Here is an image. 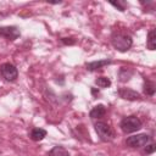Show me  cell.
I'll use <instances>...</instances> for the list:
<instances>
[{"label": "cell", "mask_w": 156, "mask_h": 156, "mask_svg": "<svg viewBox=\"0 0 156 156\" xmlns=\"http://www.w3.org/2000/svg\"><path fill=\"white\" fill-rule=\"evenodd\" d=\"M118 95L124 99V100H129V101H135V100H140V94L136 93L133 89L129 88H121L118 90Z\"/></svg>", "instance_id": "7"}, {"label": "cell", "mask_w": 156, "mask_h": 156, "mask_svg": "<svg viewBox=\"0 0 156 156\" xmlns=\"http://www.w3.org/2000/svg\"><path fill=\"white\" fill-rule=\"evenodd\" d=\"M146 46L149 50H155L156 49V33L155 29H151L147 34V40H146Z\"/></svg>", "instance_id": "11"}, {"label": "cell", "mask_w": 156, "mask_h": 156, "mask_svg": "<svg viewBox=\"0 0 156 156\" xmlns=\"http://www.w3.org/2000/svg\"><path fill=\"white\" fill-rule=\"evenodd\" d=\"M0 37H4L7 40H15L20 37V30L17 27L13 26L0 27Z\"/></svg>", "instance_id": "6"}, {"label": "cell", "mask_w": 156, "mask_h": 156, "mask_svg": "<svg viewBox=\"0 0 156 156\" xmlns=\"http://www.w3.org/2000/svg\"><path fill=\"white\" fill-rule=\"evenodd\" d=\"M49 156H69L68 151L62 147V146H54L50 152H49Z\"/></svg>", "instance_id": "12"}, {"label": "cell", "mask_w": 156, "mask_h": 156, "mask_svg": "<svg viewBox=\"0 0 156 156\" xmlns=\"http://www.w3.org/2000/svg\"><path fill=\"white\" fill-rule=\"evenodd\" d=\"M155 149H156V146L154 144H150V145H147L145 147V154H152L155 151Z\"/></svg>", "instance_id": "16"}, {"label": "cell", "mask_w": 156, "mask_h": 156, "mask_svg": "<svg viewBox=\"0 0 156 156\" xmlns=\"http://www.w3.org/2000/svg\"><path fill=\"white\" fill-rule=\"evenodd\" d=\"M149 140H150V136L147 134H136V135L128 136L126 140V144L129 147H141L146 145Z\"/></svg>", "instance_id": "5"}, {"label": "cell", "mask_w": 156, "mask_h": 156, "mask_svg": "<svg viewBox=\"0 0 156 156\" xmlns=\"http://www.w3.org/2000/svg\"><path fill=\"white\" fill-rule=\"evenodd\" d=\"M111 5L115 6V7H117L119 11H124V9H126V2H119V1H117V2H111Z\"/></svg>", "instance_id": "15"}, {"label": "cell", "mask_w": 156, "mask_h": 156, "mask_svg": "<svg viewBox=\"0 0 156 156\" xmlns=\"http://www.w3.org/2000/svg\"><path fill=\"white\" fill-rule=\"evenodd\" d=\"M72 38H62V41L65 43V44H74V41L76 40H71Z\"/></svg>", "instance_id": "17"}, {"label": "cell", "mask_w": 156, "mask_h": 156, "mask_svg": "<svg viewBox=\"0 0 156 156\" xmlns=\"http://www.w3.org/2000/svg\"><path fill=\"white\" fill-rule=\"evenodd\" d=\"M144 91H145L146 95L152 96L155 94V83L151 82V80H149V79H146L145 80V84H144Z\"/></svg>", "instance_id": "13"}, {"label": "cell", "mask_w": 156, "mask_h": 156, "mask_svg": "<svg viewBox=\"0 0 156 156\" xmlns=\"http://www.w3.org/2000/svg\"><path fill=\"white\" fill-rule=\"evenodd\" d=\"M45 136H46V130H44V129H41V128H34V129H32V132H30V138H32L34 141L43 140Z\"/></svg>", "instance_id": "10"}, {"label": "cell", "mask_w": 156, "mask_h": 156, "mask_svg": "<svg viewBox=\"0 0 156 156\" xmlns=\"http://www.w3.org/2000/svg\"><path fill=\"white\" fill-rule=\"evenodd\" d=\"M111 43L113 45V48L121 52H124L127 50L130 49L132 44H133V40L132 38L128 35V34H124V33H115L112 37H111Z\"/></svg>", "instance_id": "1"}, {"label": "cell", "mask_w": 156, "mask_h": 156, "mask_svg": "<svg viewBox=\"0 0 156 156\" xmlns=\"http://www.w3.org/2000/svg\"><path fill=\"white\" fill-rule=\"evenodd\" d=\"M95 84L100 88H107L111 85V80L107 77H99L95 79Z\"/></svg>", "instance_id": "14"}, {"label": "cell", "mask_w": 156, "mask_h": 156, "mask_svg": "<svg viewBox=\"0 0 156 156\" xmlns=\"http://www.w3.org/2000/svg\"><path fill=\"white\" fill-rule=\"evenodd\" d=\"M0 73L7 82H12L18 77V71L12 63H4L0 66Z\"/></svg>", "instance_id": "4"}, {"label": "cell", "mask_w": 156, "mask_h": 156, "mask_svg": "<svg viewBox=\"0 0 156 156\" xmlns=\"http://www.w3.org/2000/svg\"><path fill=\"white\" fill-rule=\"evenodd\" d=\"M95 130L102 141H111L113 139V130L110 127V124H107L105 122H96Z\"/></svg>", "instance_id": "3"}, {"label": "cell", "mask_w": 156, "mask_h": 156, "mask_svg": "<svg viewBox=\"0 0 156 156\" xmlns=\"http://www.w3.org/2000/svg\"><path fill=\"white\" fill-rule=\"evenodd\" d=\"M140 128H141V121L135 116H128L121 121V129L126 134L134 133V132L139 130Z\"/></svg>", "instance_id": "2"}, {"label": "cell", "mask_w": 156, "mask_h": 156, "mask_svg": "<svg viewBox=\"0 0 156 156\" xmlns=\"http://www.w3.org/2000/svg\"><path fill=\"white\" fill-rule=\"evenodd\" d=\"M105 113H106L105 106H104V105H98V106H95V107L91 108L89 116H90L91 118H100V117H102Z\"/></svg>", "instance_id": "9"}, {"label": "cell", "mask_w": 156, "mask_h": 156, "mask_svg": "<svg viewBox=\"0 0 156 156\" xmlns=\"http://www.w3.org/2000/svg\"><path fill=\"white\" fill-rule=\"evenodd\" d=\"M111 61L110 60H100V61H93V62H89L87 63V69L88 71H96L106 65H110Z\"/></svg>", "instance_id": "8"}]
</instances>
